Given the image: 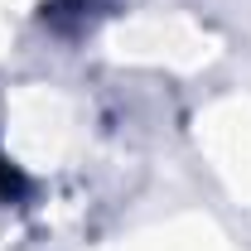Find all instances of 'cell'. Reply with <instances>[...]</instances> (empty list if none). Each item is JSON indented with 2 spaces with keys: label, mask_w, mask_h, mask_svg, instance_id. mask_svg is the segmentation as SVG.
<instances>
[{
  "label": "cell",
  "mask_w": 251,
  "mask_h": 251,
  "mask_svg": "<svg viewBox=\"0 0 251 251\" xmlns=\"http://www.w3.org/2000/svg\"><path fill=\"white\" fill-rule=\"evenodd\" d=\"M10 188H15V174H10V169H5V159H0V193H10Z\"/></svg>",
  "instance_id": "cell-1"
}]
</instances>
